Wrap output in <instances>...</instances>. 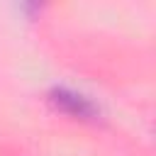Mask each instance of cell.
<instances>
[{
	"label": "cell",
	"instance_id": "obj_1",
	"mask_svg": "<svg viewBox=\"0 0 156 156\" xmlns=\"http://www.w3.org/2000/svg\"><path fill=\"white\" fill-rule=\"evenodd\" d=\"M51 100H54L58 107L71 110L73 115H93V105H90L85 98L76 95V93H68V90H56Z\"/></svg>",
	"mask_w": 156,
	"mask_h": 156
}]
</instances>
